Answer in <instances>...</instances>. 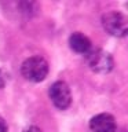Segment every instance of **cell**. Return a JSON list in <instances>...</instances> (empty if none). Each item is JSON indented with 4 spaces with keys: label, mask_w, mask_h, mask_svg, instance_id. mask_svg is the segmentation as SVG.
<instances>
[{
    "label": "cell",
    "mask_w": 128,
    "mask_h": 132,
    "mask_svg": "<svg viewBox=\"0 0 128 132\" xmlns=\"http://www.w3.org/2000/svg\"><path fill=\"white\" fill-rule=\"evenodd\" d=\"M23 132H43L40 129V128H37V127H29V128H26Z\"/></svg>",
    "instance_id": "9"
},
{
    "label": "cell",
    "mask_w": 128,
    "mask_h": 132,
    "mask_svg": "<svg viewBox=\"0 0 128 132\" xmlns=\"http://www.w3.org/2000/svg\"><path fill=\"white\" fill-rule=\"evenodd\" d=\"M48 63L44 58L41 56H30L22 63L21 72L22 76L29 81L40 82L43 81L48 74Z\"/></svg>",
    "instance_id": "1"
},
{
    "label": "cell",
    "mask_w": 128,
    "mask_h": 132,
    "mask_svg": "<svg viewBox=\"0 0 128 132\" xmlns=\"http://www.w3.org/2000/svg\"><path fill=\"white\" fill-rule=\"evenodd\" d=\"M50 99L54 103V106L59 110L68 109L72 103V95H70L69 85L63 81H55L48 91Z\"/></svg>",
    "instance_id": "4"
},
{
    "label": "cell",
    "mask_w": 128,
    "mask_h": 132,
    "mask_svg": "<svg viewBox=\"0 0 128 132\" xmlns=\"http://www.w3.org/2000/svg\"><path fill=\"white\" fill-rule=\"evenodd\" d=\"M103 29L116 37H124L128 32V22L125 15L117 11H110L102 16Z\"/></svg>",
    "instance_id": "2"
},
{
    "label": "cell",
    "mask_w": 128,
    "mask_h": 132,
    "mask_svg": "<svg viewBox=\"0 0 128 132\" xmlns=\"http://www.w3.org/2000/svg\"><path fill=\"white\" fill-rule=\"evenodd\" d=\"M69 45H70V48H72L74 52L84 54V55L92 50L91 48V40L87 36L83 35V33H80V32L73 33V35L69 37Z\"/></svg>",
    "instance_id": "6"
},
{
    "label": "cell",
    "mask_w": 128,
    "mask_h": 132,
    "mask_svg": "<svg viewBox=\"0 0 128 132\" xmlns=\"http://www.w3.org/2000/svg\"><path fill=\"white\" fill-rule=\"evenodd\" d=\"M8 131V127H7V122L2 116H0V132H7Z\"/></svg>",
    "instance_id": "8"
},
{
    "label": "cell",
    "mask_w": 128,
    "mask_h": 132,
    "mask_svg": "<svg viewBox=\"0 0 128 132\" xmlns=\"http://www.w3.org/2000/svg\"><path fill=\"white\" fill-rule=\"evenodd\" d=\"M6 82H7V74L0 69V88L6 85Z\"/></svg>",
    "instance_id": "7"
},
{
    "label": "cell",
    "mask_w": 128,
    "mask_h": 132,
    "mask_svg": "<svg viewBox=\"0 0 128 132\" xmlns=\"http://www.w3.org/2000/svg\"><path fill=\"white\" fill-rule=\"evenodd\" d=\"M87 63L90 69L94 70L95 73H109L113 69V58L109 52L103 50H91L90 52L85 54Z\"/></svg>",
    "instance_id": "3"
},
{
    "label": "cell",
    "mask_w": 128,
    "mask_h": 132,
    "mask_svg": "<svg viewBox=\"0 0 128 132\" xmlns=\"http://www.w3.org/2000/svg\"><path fill=\"white\" fill-rule=\"evenodd\" d=\"M90 128L92 132H116V120L107 113L97 114L91 118Z\"/></svg>",
    "instance_id": "5"
}]
</instances>
